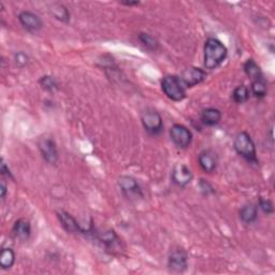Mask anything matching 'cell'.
Segmentation results:
<instances>
[{"instance_id":"obj_15","label":"cell","mask_w":275,"mask_h":275,"mask_svg":"<svg viewBox=\"0 0 275 275\" xmlns=\"http://www.w3.org/2000/svg\"><path fill=\"white\" fill-rule=\"evenodd\" d=\"M222 119V113L219 110L215 108H209L205 109L201 115V120L203 121V124L206 126H215L217 125Z\"/></svg>"},{"instance_id":"obj_12","label":"cell","mask_w":275,"mask_h":275,"mask_svg":"<svg viewBox=\"0 0 275 275\" xmlns=\"http://www.w3.org/2000/svg\"><path fill=\"white\" fill-rule=\"evenodd\" d=\"M58 217H59L60 223H62V226L66 231L70 232V234H85V231L76 221V218L72 217L69 213L60 211L58 213Z\"/></svg>"},{"instance_id":"obj_6","label":"cell","mask_w":275,"mask_h":275,"mask_svg":"<svg viewBox=\"0 0 275 275\" xmlns=\"http://www.w3.org/2000/svg\"><path fill=\"white\" fill-rule=\"evenodd\" d=\"M206 79V72L200 68H196L192 67L183 71L180 80L182 84L184 85V87H193L202 83Z\"/></svg>"},{"instance_id":"obj_21","label":"cell","mask_w":275,"mask_h":275,"mask_svg":"<svg viewBox=\"0 0 275 275\" xmlns=\"http://www.w3.org/2000/svg\"><path fill=\"white\" fill-rule=\"evenodd\" d=\"M232 97H234V100L236 103H243V102H245V101L248 100L249 90L246 86H244V85H240V86H237L234 90Z\"/></svg>"},{"instance_id":"obj_11","label":"cell","mask_w":275,"mask_h":275,"mask_svg":"<svg viewBox=\"0 0 275 275\" xmlns=\"http://www.w3.org/2000/svg\"><path fill=\"white\" fill-rule=\"evenodd\" d=\"M168 266L172 271L183 272L187 268V254L182 249H176L171 253L168 259Z\"/></svg>"},{"instance_id":"obj_28","label":"cell","mask_w":275,"mask_h":275,"mask_svg":"<svg viewBox=\"0 0 275 275\" xmlns=\"http://www.w3.org/2000/svg\"><path fill=\"white\" fill-rule=\"evenodd\" d=\"M0 195H1V198L4 199L5 195H7V186L3 182H1V185H0Z\"/></svg>"},{"instance_id":"obj_2","label":"cell","mask_w":275,"mask_h":275,"mask_svg":"<svg viewBox=\"0 0 275 275\" xmlns=\"http://www.w3.org/2000/svg\"><path fill=\"white\" fill-rule=\"evenodd\" d=\"M235 150L243 158L249 162H257V156H256V146L253 142L252 138L245 131H242L236 134L235 139Z\"/></svg>"},{"instance_id":"obj_7","label":"cell","mask_w":275,"mask_h":275,"mask_svg":"<svg viewBox=\"0 0 275 275\" xmlns=\"http://www.w3.org/2000/svg\"><path fill=\"white\" fill-rule=\"evenodd\" d=\"M38 146L41 152V155L44 158L45 161L52 164L57 162L58 160L57 148H56V144H55V142L52 139H48V138L40 139Z\"/></svg>"},{"instance_id":"obj_8","label":"cell","mask_w":275,"mask_h":275,"mask_svg":"<svg viewBox=\"0 0 275 275\" xmlns=\"http://www.w3.org/2000/svg\"><path fill=\"white\" fill-rule=\"evenodd\" d=\"M118 186L120 191L128 198L141 197V188H140L138 182L131 176H121L118 180Z\"/></svg>"},{"instance_id":"obj_17","label":"cell","mask_w":275,"mask_h":275,"mask_svg":"<svg viewBox=\"0 0 275 275\" xmlns=\"http://www.w3.org/2000/svg\"><path fill=\"white\" fill-rule=\"evenodd\" d=\"M244 71H245L247 77L252 81H256L258 80V79L264 78L260 67L257 65V63H256L254 59H248L247 62L244 64Z\"/></svg>"},{"instance_id":"obj_25","label":"cell","mask_w":275,"mask_h":275,"mask_svg":"<svg viewBox=\"0 0 275 275\" xmlns=\"http://www.w3.org/2000/svg\"><path fill=\"white\" fill-rule=\"evenodd\" d=\"M259 207L262 210V212L266 213V214H272L274 212L273 203L271 202L270 200H268V199L260 198V200H259Z\"/></svg>"},{"instance_id":"obj_9","label":"cell","mask_w":275,"mask_h":275,"mask_svg":"<svg viewBox=\"0 0 275 275\" xmlns=\"http://www.w3.org/2000/svg\"><path fill=\"white\" fill-rule=\"evenodd\" d=\"M18 20H20V23L22 24L24 28L32 33L38 32V30H40L42 26H43V23H42L41 18L29 11L22 12V13L18 15Z\"/></svg>"},{"instance_id":"obj_20","label":"cell","mask_w":275,"mask_h":275,"mask_svg":"<svg viewBox=\"0 0 275 275\" xmlns=\"http://www.w3.org/2000/svg\"><path fill=\"white\" fill-rule=\"evenodd\" d=\"M252 90L253 94L258 97V98H262L267 95L268 91V86H267V82L264 78L258 79V80L253 81L252 83Z\"/></svg>"},{"instance_id":"obj_19","label":"cell","mask_w":275,"mask_h":275,"mask_svg":"<svg viewBox=\"0 0 275 275\" xmlns=\"http://www.w3.org/2000/svg\"><path fill=\"white\" fill-rule=\"evenodd\" d=\"M15 254L11 248H3L0 254V266L2 269H10L14 265Z\"/></svg>"},{"instance_id":"obj_16","label":"cell","mask_w":275,"mask_h":275,"mask_svg":"<svg viewBox=\"0 0 275 275\" xmlns=\"http://www.w3.org/2000/svg\"><path fill=\"white\" fill-rule=\"evenodd\" d=\"M257 215H258V209L257 206L254 204L244 205L240 211V217L245 224L254 223L256 219H257Z\"/></svg>"},{"instance_id":"obj_18","label":"cell","mask_w":275,"mask_h":275,"mask_svg":"<svg viewBox=\"0 0 275 275\" xmlns=\"http://www.w3.org/2000/svg\"><path fill=\"white\" fill-rule=\"evenodd\" d=\"M98 239L105 244L106 247L108 248H114L119 242V239L118 237V236L115 235V232L113 230H108L102 232V234L98 236Z\"/></svg>"},{"instance_id":"obj_1","label":"cell","mask_w":275,"mask_h":275,"mask_svg":"<svg viewBox=\"0 0 275 275\" xmlns=\"http://www.w3.org/2000/svg\"><path fill=\"white\" fill-rule=\"evenodd\" d=\"M227 57V47L215 38L206 40L204 44V67L209 70L216 69Z\"/></svg>"},{"instance_id":"obj_27","label":"cell","mask_w":275,"mask_h":275,"mask_svg":"<svg viewBox=\"0 0 275 275\" xmlns=\"http://www.w3.org/2000/svg\"><path fill=\"white\" fill-rule=\"evenodd\" d=\"M1 172H2V174L9 176V178H12V174L10 172V170L7 168V166H5V163L3 162V160L1 161Z\"/></svg>"},{"instance_id":"obj_13","label":"cell","mask_w":275,"mask_h":275,"mask_svg":"<svg viewBox=\"0 0 275 275\" xmlns=\"http://www.w3.org/2000/svg\"><path fill=\"white\" fill-rule=\"evenodd\" d=\"M198 160H199L200 167L207 173L213 172L217 167V156L215 153L211 150H207L201 153L199 155Z\"/></svg>"},{"instance_id":"obj_26","label":"cell","mask_w":275,"mask_h":275,"mask_svg":"<svg viewBox=\"0 0 275 275\" xmlns=\"http://www.w3.org/2000/svg\"><path fill=\"white\" fill-rule=\"evenodd\" d=\"M15 63L18 66L24 67L25 65H27V63H28V56L23 52L17 53V54H15Z\"/></svg>"},{"instance_id":"obj_23","label":"cell","mask_w":275,"mask_h":275,"mask_svg":"<svg viewBox=\"0 0 275 275\" xmlns=\"http://www.w3.org/2000/svg\"><path fill=\"white\" fill-rule=\"evenodd\" d=\"M140 40H141L142 43L146 46L149 47L150 50H157L158 48V41L154 38V37L149 35V34H140L139 36Z\"/></svg>"},{"instance_id":"obj_10","label":"cell","mask_w":275,"mask_h":275,"mask_svg":"<svg viewBox=\"0 0 275 275\" xmlns=\"http://www.w3.org/2000/svg\"><path fill=\"white\" fill-rule=\"evenodd\" d=\"M193 180V173L185 164H176L172 171V181L180 187H185Z\"/></svg>"},{"instance_id":"obj_3","label":"cell","mask_w":275,"mask_h":275,"mask_svg":"<svg viewBox=\"0 0 275 275\" xmlns=\"http://www.w3.org/2000/svg\"><path fill=\"white\" fill-rule=\"evenodd\" d=\"M161 88L164 95L172 101H182L186 96L184 85L182 84L180 78L176 76H167L163 78Z\"/></svg>"},{"instance_id":"obj_5","label":"cell","mask_w":275,"mask_h":275,"mask_svg":"<svg viewBox=\"0 0 275 275\" xmlns=\"http://www.w3.org/2000/svg\"><path fill=\"white\" fill-rule=\"evenodd\" d=\"M142 125L151 134H158L162 130V118L155 110H146L141 115Z\"/></svg>"},{"instance_id":"obj_24","label":"cell","mask_w":275,"mask_h":275,"mask_svg":"<svg viewBox=\"0 0 275 275\" xmlns=\"http://www.w3.org/2000/svg\"><path fill=\"white\" fill-rule=\"evenodd\" d=\"M40 84H41V86L43 87L44 89L46 90H54V89H56L57 88V83L56 81L54 80V79L52 77H48V76H45V77H42L40 79Z\"/></svg>"},{"instance_id":"obj_14","label":"cell","mask_w":275,"mask_h":275,"mask_svg":"<svg viewBox=\"0 0 275 275\" xmlns=\"http://www.w3.org/2000/svg\"><path fill=\"white\" fill-rule=\"evenodd\" d=\"M13 232L17 239L25 241L30 236V234H32V226H30V223L27 219L21 218L14 224Z\"/></svg>"},{"instance_id":"obj_4","label":"cell","mask_w":275,"mask_h":275,"mask_svg":"<svg viewBox=\"0 0 275 275\" xmlns=\"http://www.w3.org/2000/svg\"><path fill=\"white\" fill-rule=\"evenodd\" d=\"M170 137L173 143L180 149H186L193 141V133L187 127L175 124L170 129Z\"/></svg>"},{"instance_id":"obj_22","label":"cell","mask_w":275,"mask_h":275,"mask_svg":"<svg viewBox=\"0 0 275 275\" xmlns=\"http://www.w3.org/2000/svg\"><path fill=\"white\" fill-rule=\"evenodd\" d=\"M51 13L55 16V18L62 21V22H68L70 20V14L68 10H67L64 5L56 4L51 9Z\"/></svg>"}]
</instances>
